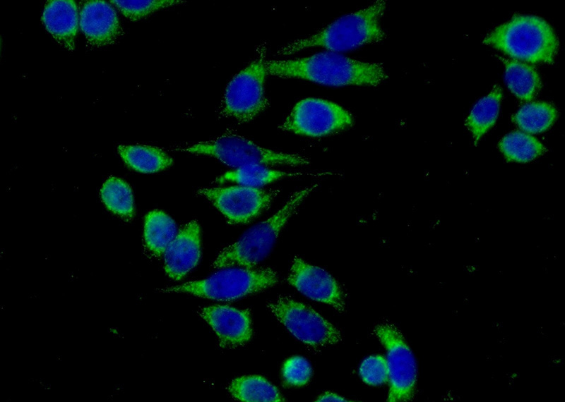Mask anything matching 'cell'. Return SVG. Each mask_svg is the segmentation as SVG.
<instances>
[{
	"mask_svg": "<svg viewBox=\"0 0 565 402\" xmlns=\"http://www.w3.org/2000/svg\"><path fill=\"white\" fill-rule=\"evenodd\" d=\"M363 382L371 386H379L388 382L386 359L380 355H371L363 360L359 370Z\"/></svg>",
	"mask_w": 565,
	"mask_h": 402,
	"instance_id": "28",
	"label": "cell"
},
{
	"mask_svg": "<svg viewBox=\"0 0 565 402\" xmlns=\"http://www.w3.org/2000/svg\"><path fill=\"white\" fill-rule=\"evenodd\" d=\"M318 186V183H312L292 193L285 205L273 215L253 226L237 241L224 248L213 262L211 267H256L269 255L289 220Z\"/></svg>",
	"mask_w": 565,
	"mask_h": 402,
	"instance_id": "3",
	"label": "cell"
},
{
	"mask_svg": "<svg viewBox=\"0 0 565 402\" xmlns=\"http://www.w3.org/2000/svg\"><path fill=\"white\" fill-rule=\"evenodd\" d=\"M266 52V43L259 44L254 59L229 82L217 110L218 116L248 123L269 106L264 89Z\"/></svg>",
	"mask_w": 565,
	"mask_h": 402,
	"instance_id": "7",
	"label": "cell"
},
{
	"mask_svg": "<svg viewBox=\"0 0 565 402\" xmlns=\"http://www.w3.org/2000/svg\"><path fill=\"white\" fill-rule=\"evenodd\" d=\"M502 60L505 80L511 92L522 101L533 99L541 87L540 78L535 68L517 60Z\"/></svg>",
	"mask_w": 565,
	"mask_h": 402,
	"instance_id": "19",
	"label": "cell"
},
{
	"mask_svg": "<svg viewBox=\"0 0 565 402\" xmlns=\"http://www.w3.org/2000/svg\"><path fill=\"white\" fill-rule=\"evenodd\" d=\"M172 150L214 157L236 168L250 164L297 167L310 164V159L304 155L264 148L232 128L208 140L175 146Z\"/></svg>",
	"mask_w": 565,
	"mask_h": 402,
	"instance_id": "5",
	"label": "cell"
},
{
	"mask_svg": "<svg viewBox=\"0 0 565 402\" xmlns=\"http://www.w3.org/2000/svg\"><path fill=\"white\" fill-rule=\"evenodd\" d=\"M557 117L551 104L534 102L525 104L513 116V121L525 133H540L549 129Z\"/></svg>",
	"mask_w": 565,
	"mask_h": 402,
	"instance_id": "25",
	"label": "cell"
},
{
	"mask_svg": "<svg viewBox=\"0 0 565 402\" xmlns=\"http://www.w3.org/2000/svg\"><path fill=\"white\" fill-rule=\"evenodd\" d=\"M273 315L299 341L312 349L343 340L340 331L310 306L287 296L266 304Z\"/></svg>",
	"mask_w": 565,
	"mask_h": 402,
	"instance_id": "8",
	"label": "cell"
},
{
	"mask_svg": "<svg viewBox=\"0 0 565 402\" xmlns=\"http://www.w3.org/2000/svg\"><path fill=\"white\" fill-rule=\"evenodd\" d=\"M79 25L91 47L114 44L122 32L116 11L109 2L102 0L83 2L79 12Z\"/></svg>",
	"mask_w": 565,
	"mask_h": 402,
	"instance_id": "14",
	"label": "cell"
},
{
	"mask_svg": "<svg viewBox=\"0 0 565 402\" xmlns=\"http://www.w3.org/2000/svg\"><path fill=\"white\" fill-rule=\"evenodd\" d=\"M279 192L276 188L245 185L201 188L197 190L233 224L248 223L260 215L270 207Z\"/></svg>",
	"mask_w": 565,
	"mask_h": 402,
	"instance_id": "11",
	"label": "cell"
},
{
	"mask_svg": "<svg viewBox=\"0 0 565 402\" xmlns=\"http://www.w3.org/2000/svg\"><path fill=\"white\" fill-rule=\"evenodd\" d=\"M126 18L139 20L159 10L186 3L182 0L110 1Z\"/></svg>",
	"mask_w": 565,
	"mask_h": 402,
	"instance_id": "26",
	"label": "cell"
},
{
	"mask_svg": "<svg viewBox=\"0 0 565 402\" xmlns=\"http://www.w3.org/2000/svg\"><path fill=\"white\" fill-rule=\"evenodd\" d=\"M201 230L197 221L184 224L166 249L164 269L176 281L183 279L198 264L201 256Z\"/></svg>",
	"mask_w": 565,
	"mask_h": 402,
	"instance_id": "15",
	"label": "cell"
},
{
	"mask_svg": "<svg viewBox=\"0 0 565 402\" xmlns=\"http://www.w3.org/2000/svg\"><path fill=\"white\" fill-rule=\"evenodd\" d=\"M282 377L285 385L287 386H302L310 381L312 368L304 358L293 356L283 363Z\"/></svg>",
	"mask_w": 565,
	"mask_h": 402,
	"instance_id": "27",
	"label": "cell"
},
{
	"mask_svg": "<svg viewBox=\"0 0 565 402\" xmlns=\"http://www.w3.org/2000/svg\"><path fill=\"white\" fill-rule=\"evenodd\" d=\"M287 280L309 298L327 304L339 312H344L343 291L335 279L323 269L295 256Z\"/></svg>",
	"mask_w": 565,
	"mask_h": 402,
	"instance_id": "12",
	"label": "cell"
},
{
	"mask_svg": "<svg viewBox=\"0 0 565 402\" xmlns=\"http://www.w3.org/2000/svg\"><path fill=\"white\" fill-rule=\"evenodd\" d=\"M499 148L508 162L525 163L546 151L544 145L530 134L513 131L506 135L499 142Z\"/></svg>",
	"mask_w": 565,
	"mask_h": 402,
	"instance_id": "24",
	"label": "cell"
},
{
	"mask_svg": "<svg viewBox=\"0 0 565 402\" xmlns=\"http://www.w3.org/2000/svg\"><path fill=\"white\" fill-rule=\"evenodd\" d=\"M502 97V90L496 85L472 109L465 124L472 135L475 144L495 123Z\"/></svg>",
	"mask_w": 565,
	"mask_h": 402,
	"instance_id": "21",
	"label": "cell"
},
{
	"mask_svg": "<svg viewBox=\"0 0 565 402\" xmlns=\"http://www.w3.org/2000/svg\"><path fill=\"white\" fill-rule=\"evenodd\" d=\"M198 315L212 327L222 348L242 346L253 336L250 312L247 309L216 305L201 308Z\"/></svg>",
	"mask_w": 565,
	"mask_h": 402,
	"instance_id": "13",
	"label": "cell"
},
{
	"mask_svg": "<svg viewBox=\"0 0 565 402\" xmlns=\"http://www.w3.org/2000/svg\"><path fill=\"white\" fill-rule=\"evenodd\" d=\"M373 334L387 353L389 382L387 401L406 402L412 400L416 392L417 365L402 332L393 323L383 321L375 326Z\"/></svg>",
	"mask_w": 565,
	"mask_h": 402,
	"instance_id": "9",
	"label": "cell"
},
{
	"mask_svg": "<svg viewBox=\"0 0 565 402\" xmlns=\"http://www.w3.org/2000/svg\"><path fill=\"white\" fill-rule=\"evenodd\" d=\"M178 232L174 219L163 211L153 209L145 217L143 241L148 252L158 257L166 249Z\"/></svg>",
	"mask_w": 565,
	"mask_h": 402,
	"instance_id": "17",
	"label": "cell"
},
{
	"mask_svg": "<svg viewBox=\"0 0 565 402\" xmlns=\"http://www.w3.org/2000/svg\"><path fill=\"white\" fill-rule=\"evenodd\" d=\"M100 197L106 208L125 220L135 214L134 197L131 188L121 178L112 176L102 184Z\"/></svg>",
	"mask_w": 565,
	"mask_h": 402,
	"instance_id": "22",
	"label": "cell"
},
{
	"mask_svg": "<svg viewBox=\"0 0 565 402\" xmlns=\"http://www.w3.org/2000/svg\"><path fill=\"white\" fill-rule=\"evenodd\" d=\"M266 67L270 75L335 87H376L389 78L382 63L361 61L329 51L295 59L266 60Z\"/></svg>",
	"mask_w": 565,
	"mask_h": 402,
	"instance_id": "1",
	"label": "cell"
},
{
	"mask_svg": "<svg viewBox=\"0 0 565 402\" xmlns=\"http://www.w3.org/2000/svg\"><path fill=\"white\" fill-rule=\"evenodd\" d=\"M279 282L278 273L268 267L223 268L209 277L166 287L161 291L185 293L201 298L231 301L263 291Z\"/></svg>",
	"mask_w": 565,
	"mask_h": 402,
	"instance_id": "6",
	"label": "cell"
},
{
	"mask_svg": "<svg viewBox=\"0 0 565 402\" xmlns=\"http://www.w3.org/2000/svg\"><path fill=\"white\" fill-rule=\"evenodd\" d=\"M41 20L47 31L59 45L69 51L74 50L80 27L79 13L75 1H48Z\"/></svg>",
	"mask_w": 565,
	"mask_h": 402,
	"instance_id": "16",
	"label": "cell"
},
{
	"mask_svg": "<svg viewBox=\"0 0 565 402\" xmlns=\"http://www.w3.org/2000/svg\"><path fill=\"white\" fill-rule=\"evenodd\" d=\"M117 151L127 166L140 173H157L173 164L172 158L165 151L155 146L121 145Z\"/></svg>",
	"mask_w": 565,
	"mask_h": 402,
	"instance_id": "18",
	"label": "cell"
},
{
	"mask_svg": "<svg viewBox=\"0 0 565 402\" xmlns=\"http://www.w3.org/2000/svg\"><path fill=\"white\" fill-rule=\"evenodd\" d=\"M353 124L352 114L339 104L319 98H306L295 105L279 128L321 138L347 130Z\"/></svg>",
	"mask_w": 565,
	"mask_h": 402,
	"instance_id": "10",
	"label": "cell"
},
{
	"mask_svg": "<svg viewBox=\"0 0 565 402\" xmlns=\"http://www.w3.org/2000/svg\"><path fill=\"white\" fill-rule=\"evenodd\" d=\"M299 172L274 170L259 164L243 166L226 172L215 179L217 183L233 182L253 188H258L275 181L302 176Z\"/></svg>",
	"mask_w": 565,
	"mask_h": 402,
	"instance_id": "23",
	"label": "cell"
},
{
	"mask_svg": "<svg viewBox=\"0 0 565 402\" xmlns=\"http://www.w3.org/2000/svg\"><path fill=\"white\" fill-rule=\"evenodd\" d=\"M483 43L515 60L530 63H552L559 47L549 24L533 15L513 16L489 32Z\"/></svg>",
	"mask_w": 565,
	"mask_h": 402,
	"instance_id": "4",
	"label": "cell"
},
{
	"mask_svg": "<svg viewBox=\"0 0 565 402\" xmlns=\"http://www.w3.org/2000/svg\"><path fill=\"white\" fill-rule=\"evenodd\" d=\"M228 391L233 398L245 402L285 401L279 390L259 375L244 376L233 379Z\"/></svg>",
	"mask_w": 565,
	"mask_h": 402,
	"instance_id": "20",
	"label": "cell"
},
{
	"mask_svg": "<svg viewBox=\"0 0 565 402\" xmlns=\"http://www.w3.org/2000/svg\"><path fill=\"white\" fill-rule=\"evenodd\" d=\"M386 7V1L378 0L342 16L312 35L284 45L277 51V54L288 56L312 47L337 53L383 42L387 33L381 21Z\"/></svg>",
	"mask_w": 565,
	"mask_h": 402,
	"instance_id": "2",
	"label": "cell"
},
{
	"mask_svg": "<svg viewBox=\"0 0 565 402\" xmlns=\"http://www.w3.org/2000/svg\"><path fill=\"white\" fill-rule=\"evenodd\" d=\"M316 401L320 402H343V401H347L344 397L332 393V392H325L323 394L320 395Z\"/></svg>",
	"mask_w": 565,
	"mask_h": 402,
	"instance_id": "29",
	"label": "cell"
}]
</instances>
